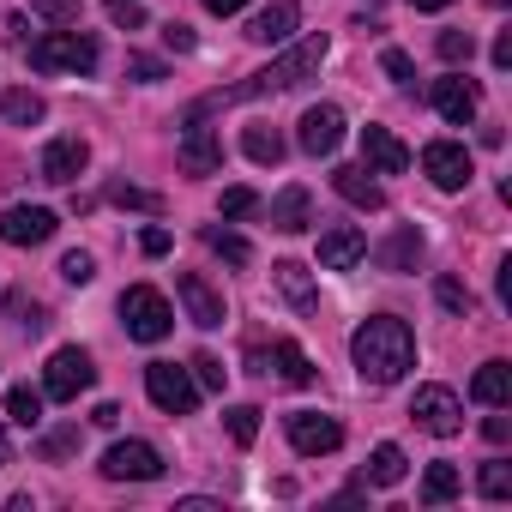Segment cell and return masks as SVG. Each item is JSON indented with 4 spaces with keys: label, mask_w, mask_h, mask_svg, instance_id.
Returning <instances> with one entry per match:
<instances>
[{
    "label": "cell",
    "mask_w": 512,
    "mask_h": 512,
    "mask_svg": "<svg viewBox=\"0 0 512 512\" xmlns=\"http://www.w3.org/2000/svg\"><path fill=\"white\" fill-rule=\"evenodd\" d=\"M350 362H356V374H362L368 386H398V380L416 368V338H410L404 320L374 314V320L356 326V338H350Z\"/></svg>",
    "instance_id": "cell-1"
},
{
    "label": "cell",
    "mask_w": 512,
    "mask_h": 512,
    "mask_svg": "<svg viewBox=\"0 0 512 512\" xmlns=\"http://www.w3.org/2000/svg\"><path fill=\"white\" fill-rule=\"evenodd\" d=\"M97 61H103V49L79 25H61V31H49V37L31 43V67L37 73H97Z\"/></svg>",
    "instance_id": "cell-2"
},
{
    "label": "cell",
    "mask_w": 512,
    "mask_h": 512,
    "mask_svg": "<svg viewBox=\"0 0 512 512\" xmlns=\"http://www.w3.org/2000/svg\"><path fill=\"white\" fill-rule=\"evenodd\" d=\"M121 326H127V338L157 344V338L175 332V308H169L151 284H133V290H121Z\"/></svg>",
    "instance_id": "cell-3"
},
{
    "label": "cell",
    "mask_w": 512,
    "mask_h": 512,
    "mask_svg": "<svg viewBox=\"0 0 512 512\" xmlns=\"http://www.w3.org/2000/svg\"><path fill=\"white\" fill-rule=\"evenodd\" d=\"M410 422L428 428L434 440H452V434L464 428V404H458L452 386H416V398H410Z\"/></svg>",
    "instance_id": "cell-4"
},
{
    "label": "cell",
    "mask_w": 512,
    "mask_h": 512,
    "mask_svg": "<svg viewBox=\"0 0 512 512\" xmlns=\"http://www.w3.org/2000/svg\"><path fill=\"white\" fill-rule=\"evenodd\" d=\"M91 380H97L91 356H85L79 344H67V350H55V356H49V368H43V398H61V404H73L79 392H91Z\"/></svg>",
    "instance_id": "cell-5"
},
{
    "label": "cell",
    "mask_w": 512,
    "mask_h": 512,
    "mask_svg": "<svg viewBox=\"0 0 512 512\" xmlns=\"http://www.w3.org/2000/svg\"><path fill=\"white\" fill-rule=\"evenodd\" d=\"M145 392H151V404H157L163 416H187V410L199 404V380H193L187 368H175V362H151V368H145Z\"/></svg>",
    "instance_id": "cell-6"
},
{
    "label": "cell",
    "mask_w": 512,
    "mask_h": 512,
    "mask_svg": "<svg viewBox=\"0 0 512 512\" xmlns=\"http://www.w3.org/2000/svg\"><path fill=\"white\" fill-rule=\"evenodd\" d=\"M181 169L187 175L223 169V139H217V127H205V109H187V121H181Z\"/></svg>",
    "instance_id": "cell-7"
},
{
    "label": "cell",
    "mask_w": 512,
    "mask_h": 512,
    "mask_svg": "<svg viewBox=\"0 0 512 512\" xmlns=\"http://www.w3.org/2000/svg\"><path fill=\"white\" fill-rule=\"evenodd\" d=\"M103 476L109 482H157L163 476V452L151 440H115L103 452Z\"/></svg>",
    "instance_id": "cell-8"
},
{
    "label": "cell",
    "mask_w": 512,
    "mask_h": 512,
    "mask_svg": "<svg viewBox=\"0 0 512 512\" xmlns=\"http://www.w3.org/2000/svg\"><path fill=\"white\" fill-rule=\"evenodd\" d=\"M422 175H428L440 193H458V187H470L476 163H470V151H464V145H452V139H434V145H422Z\"/></svg>",
    "instance_id": "cell-9"
},
{
    "label": "cell",
    "mask_w": 512,
    "mask_h": 512,
    "mask_svg": "<svg viewBox=\"0 0 512 512\" xmlns=\"http://www.w3.org/2000/svg\"><path fill=\"white\" fill-rule=\"evenodd\" d=\"M284 428H290V446H296L302 458H326V452L344 446V428H338L332 416H320V410H296Z\"/></svg>",
    "instance_id": "cell-10"
},
{
    "label": "cell",
    "mask_w": 512,
    "mask_h": 512,
    "mask_svg": "<svg viewBox=\"0 0 512 512\" xmlns=\"http://www.w3.org/2000/svg\"><path fill=\"white\" fill-rule=\"evenodd\" d=\"M296 139H302V151H308V157H332V151L344 145V109H332V103H314V109L302 115Z\"/></svg>",
    "instance_id": "cell-11"
},
{
    "label": "cell",
    "mask_w": 512,
    "mask_h": 512,
    "mask_svg": "<svg viewBox=\"0 0 512 512\" xmlns=\"http://www.w3.org/2000/svg\"><path fill=\"white\" fill-rule=\"evenodd\" d=\"M55 229H61V223H55V211H43V205H13L7 217H0V241H7V247H43Z\"/></svg>",
    "instance_id": "cell-12"
},
{
    "label": "cell",
    "mask_w": 512,
    "mask_h": 512,
    "mask_svg": "<svg viewBox=\"0 0 512 512\" xmlns=\"http://www.w3.org/2000/svg\"><path fill=\"white\" fill-rule=\"evenodd\" d=\"M368 260V235L356 229V223H332L326 235H320V266L326 272H350V266H362Z\"/></svg>",
    "instance_id": "cell-13"
},
{
    "label": "cell",
    "mask_w": 512,
    "mask_h": 512,
    "mask_svg": "<svg viewBox=\"0 0 512 512\" xmlns=\"http://www.w3.org/2000/svg\"><path fill=\"white\" fill-rule=\"evenodd\" d=\"M476 85L464 79V73H446V79H434V109H440V121H452V127H470L476 121Z\"/></svg>",
    "instance_id": "cell-14"
},
{
    "label": "cell",
    "mask_w": 512,
    "mask_h": 512,
    "mask_svg": "<svg viewBox=\"0 0 512 512\" xmlns=\"http://www.w3.org/2000/svg\"><path fill=\"white\" fill-rule=\"evenodd\" d=\"M85 163H91L85 139H79V133H61V139H49V151H43V181L67 187V181H79V175H85Z\"/></svg>",
    "instance_id": "cell-15"
},
{
    "label": "cell",
    "mask_w": 512,
    "mask_h": 512,
    "mask_svg": "<svg viewBox=\"0 0 512 512\" xmlns=\"http://www.w3.org/2000/svg\"><path fill=\"white\" fill-rule=\"evenodd\" d=\"M175 290H181V308H187V320H193V326H205V332H211V326H223V320H229V314H223V296H217L199 272H181V278H175Z\"/></svg>",
    "instance_id": "cell-16"
},
{
    "label": "cell",
    "mask_w": 512,
    "mask_h": 512,
    "mask_svg": "<svg viewBox=\"0 0 512 512\" xmlns=\"http://www.w3.org/2000/svg\"><path fill=\"white\" fill-rule=\"evenodd\" d=\"M296 25H302V7H296V0H272V7H260V13L247 19V37H253V43H290Z\"/></svg>",
    "instance_id": "cell-17"
},
{
    "label": "cell",
    "mask_w": 512,
    "mask_h": 512,
    "mask_svg": "<svg viewBox=\"0 0 512 512\" xmlns=\"http://www.w3.org/2000/svg\"><path fill=\"white\" fill-rule=\"evenodd\" d=\"M332 187H338L356 211H380V205H386V187L374 181V169H368V163H344V169L332 175Z\"/></svg>",
    "instance_id": "cell-18"
},
{
    "label": "cell",
    "mask_w": 512,
    "mask_h": 512,
    "mask_svg": "<svg viewBox=\"0 0 512 512\" xmlns=\"http://www.w3.org/2000/svg\"><path fill=\"white\" fill-rule=\"evenodd\" d=\"M362 157H368L374 175H404V169H410V151H404L386 127H362Z\"/></svg>",
    "instance_id": "cell-19"
},
{
    "label": "cell",
    "mask_w": 512,
    "mask_h": 512,
    "mask_svg": "<svg viewBox=\"0 0 512 512\" xmlns=\"http://www.w3.org/2000/svg\"><path fill=\"white\" fill-rule=\"evenodd\" d=\"M374 260H380L386 272H416V266H422V229H398V235H386V241L374 247Z\"/></svg>",
    "instance_id": "cell-20"
},
{
    "label": "cell",
    "mask_w": 512,
    "mask_h": 512,
    "mask_svg": "<svg viewBox=\"0 0 512 512\" xmlns=\"http://www.w3.org/2000/svg\"><path fill=\"white\" fill-rule=\"evenodd\" d=\"M308 223H314V199H308V187H284V193L272 199V229L302 235Z\"/></svg>",
    "instance_id": "cell-21"
},
{
    "label": "cell",
    "mask_w": 512,
    "mask_h": 512,
    "mask_svg": "<svg viewBox=\"0 0 512 512\" xmlns=\"http://www.w3.org/2000/svg\"><path fill=\"white\" fill-rule=\"evenodd\" d=\"M470 398L488 404V410H506V404H512V368H506V362H482L476 380H470Z\"/></svg>",
    "instance_id": "cell-22"
},
{
    "label": "cell",
    "mask_w": 512,
    "mask_h": 512,
    "mask_svg": "<svg viewBox=\"0 0 512 512\" xmlns=\"http://www.w3.org/2000/svg\"><path fill=\"white\" fill-rule=\"evenodd\" d=\"M272 278H278V290L290 296V308H296V314H320V296H314V284H308V266L284 260V266H272Z\"/></svg>",
    "instance_id": "cell-23"
},
{
    "label": "cell",
    "mask_w": 512,
    "mask_h": 512,
    "mask_svg": "<svg viewBox=\"0 0 512 512\" xmlns=\"http://www.w3.org/2000/svg\"><path fill=\"white\" fill-rule=\"evenodd\" d=\"M404 470H410V464H404V452H398V446H374V452H368L362 482H374V488H398V482H404Z\"/></svg>",
    "instance_id": "cell-24"
},
{
    "label": "cell",
    "mask_w": 512,
    "mask_h": 512,
    "mask_svg": "<svg viewBox=\"0 0 512 512\" xmlns=\"http://www.w3.org/2000/svg\"><path fill=\"white\" fill-rule=\"evenodd\" d=\"M241 151H247L253 163H284V133L266 127V121H253V127L241 133Z\"/></svg>",
    "instance_id": "cell-25"
},
{
    "label": "cell",
    "mask_w": 512,
    "mask_h": 512,
    "mask_svg": "<svg viewBox=\"0 0 512 512\" xmlns=\"http://www.w3.org/2000/svg\"><path fill=\"white\" fill-rule=\"evenodd\" d=\"M272 356H278V374H284L290 386H314V362H308V350H302L296 338H278Z\"/></svg>",
    "instance_id": "cell-26"
},
{
    "label": "cell",
    "mask_w": 512,
    "mask_h": 512,
    "mask_svg": "<svg viewBox=\"0 0 512 512\" xmlns=\"http://www.w3.org/2000/svg\"><path fill=\"white\" fill-rule=\"evenodd\" d=\"M0 115H7L13 127H37L43 121V97L37 91H7V97H0Z\"/></svg>",
    "instance_id": "cell-27"
},
{
    "label": "cell",
    "mask_w": 512,
    "mask_h": 512,
    "mask_svg": "<svg viewBox=\"0 0 512 512\" xmlns=\"http://www.w3.org/2000/svg\"><path fill=\"white\" fill-rule=\"evenodd\" d=\"M205 247L217 253V260H229V266H247V260H253V247H247L235 229H217V223L205 229Z\"/></svg>",
    "instance_id": "cell-28"
},
{
    "label": "cell",
    "mask_w": 512,
    "mask_h": 512,
    "mask_svg": "<svg viewBox=\"0 0 512 512\" xmlns=\"http://www.w3.org/2000/svg\"><path fill=\"white\" fill-rule=\"evenodd\" d=\"M109 199H115V205H127V211H145V217H157V211H163V193L133 187V181H109Z\"/></svg>",
    "instance_id": "cell-29"
},
{
    "label": "cell",
    "mask_w": 512,
    "mask_h": 512,
    "mask_svg": "<svg viewBox=\"0 0 512 512\" xmlns=\"http://www.w3.org/2000/svg\"><path fill=\"white\" fill-rule=\"evenodd\" d=\"M7 416H13L19 428H43V392L13 386V392H7Z\"/></svg>",
    "instance_id": "cell-30"
},
{
    "label": "cell",
    "mask_w": 512,
    "mask_h": 512,
    "mask_svg": "<svg viewBox=\"0 0 512 512\" xmlns=\"http://www.w3.org/2000/svg\"><path fill=\"white\" fill-rule=\"evenodd\" d=\"M458 494V470L452 464H428V476H422V500L428 506H446Z\"/></svg>",
    "instance_id": "cell-31"
},
{
    "label": "cell",
    "mask_w": 512,
    "mask_h": 512,
    "mask_svg": "<svg viewBox=\"0 0 512 512\" xmlns=\"http://www.w3.org/2000/svg\"><path fill=\"white\" fill-rule=\"evenodd\" d=\"M476 488H482L488 500H506V494H512V464H506V458H488L482 476H476Z\"/></svg>",
    "instance_id": "cell-32"
},
{
    "label": "cell",
    "mask_w": 512,
    "mask_h": 512,
    "mask_svg": "<svg viewBox=\"0 0 512 512\" xmlns=\"http://www.w3.org/2000/svg\"><path fill=\"white\" fill-rule=\"evenodd\" d=\"M223 422H229V440H235V446H253V440H260V410H253V404H235Z\"/></svg>",
    "instance_id": "cell-33"
},
{
    "label": "cell",
    "mask_w": 512,
    "mask_h": 512,
    "mask_svg": "<svg viewBox=\"0 0 512 512\" xmlns=\"http://www.w3.org/2000/svg\"><path fill=\"white\" fill-rule=\"evenodd\" d=\"M61 278H67L73 290H85V284L97 278V260H91V253H79V247H73V253H67V260H61Z\"/></svg>",
    "instance_id": "cell-34"
},
{
    "label": "cell",
    "mask_w": 512,
    "mask_h": 512,
    "mask_svg": "<svg viewBox=\"0 0 512 512\" xmlns=\"http://www.w3.org/2000/svg\"><path fill=\"white\" fill-rule=\"evenodd\" d=\"M31 13L49 25H79V0H31Z\"/></svg>",
    "instance_id": "cell-35"
},
{
    "label": "cell",
    "mask_w": 512,
    "mask_h": 512,
    "mask_svg": "<svg viewBox=\"0 0 512 512\" xmlns=\"http://www.w3.org/2000/svg\"><path fill=\"white\" fill-rule=\"evenodd\" d=\"M434 296H440V308H452V314H470V308H476V296H470L458 278H440V284H434Z\"/></svg>",
    "instance_id": "cell-36"
},
{
    "label": "cell",
    "mask_w": 512,
    "mask_h": 512,
    "mask_svg": "<svg viewBox=\"0 0 512 512\" xmlns=\"http://www.w3.org/2000/svg\"><path fill=\"white\" fill-rule=\"evenodd\" d=\"M434 49H440V61H452V67H458V61H470V49H476V43H470V31H440V43H434Z\"/></svg>",
    "instance_id": "cell-37"
},
{
    "label": "cell",
    "mask_w": 512,
    "mask_h": 512,
    "mask_svg": "<svg viewBox=\"0 0 512 512\" xmlns=\"http://www.w3.org/2000/svg\"><path fill=\"white\" fill-rule=\"evenodd\" d=\"M193 380H199V386H211V392H223V380H229V368H223L217 356H205V350H199V356H193Z\"/></svg>",
    "instance_id": "cell-38"
},
{
    "label": "cell",
    "mask_w": 512,
    "mask_h": 512,
    "mask_svg": "<svg viewBox=\"0 0 512 512\" xmlns=\"http://www.w3.org/2000/svg\"><path fill=\"white\" fill-rule=\"evenodd\" d=\"M103 13H109L121 31H139V25H145V7H139V0H103Z\"/></svg>",
    "instance_id": "cell-39"
},
{
    "label": "cell",
    "mask_w": 512,
    "mask_h": 512,
    "mask_svg": "<svg viewBox=\"0 0 512 512\" xmlns=\"http://www.w3.org/2000/svg\"><path fill=\"white\" fill-rule=\"evenodd\" d=\"M37 452H43V458H67V452H79V428H55V434H43Z\"/></svg>",
    "instance_id": "cell-40"
},
{
    "label": "cell",
    "mask_w": 512,
    "mask_h": 512,
    "mask_svg": "<svg viewBox=\"0 0 512 512\" xmlns=\"http://www.w3.org/2000/svg\"><path fill=\"white\" fill-rule=\"evenodd\" d=\"M247 211H260V193H253V187H229L223 193V217H247Z\"/></svg>",
    "instance_id": "cell-41"
},
{
    "label": "cell",
    "mask_w": 512,
    "mask_h": 512,
    "mask_svg": "<svg viewBox=\"0 0 512 512\" xmlns=\"http://www.w3.org/2000/svg\"><path fill=\"white\" fill-rule=\"evenodd\" d=\"M380 67L392 73V85H416V67H410V55H404V49H386V55H380Z\"/></svg>",
    "instance_id": "cell-42"
},
{
    "label": "cell",
    "mask_w": 512,
    "mask_h": 512,
    "mask_svg": "<svg viewBox=\"0 0 512 512\" xmlns=\"http://www.w3.org/2000/svg\"><path fill=\"white\" fill-rule=\"evenodd\" d=\"M127 73H133L139 85H157V79H163V61H157V55H127Z\"/></svg>",
    "instance_id": "cell-43"
},
{
    "label": "cell",
    "mask_w": 512,
    "mask_h": 512,
    "mask_svg": "<svg viewBox=\"0 0 512 512\" xmlns=\"http://www.w3.org/2000/svg\"><path fill=\"white\" fill-rule=\"evenodd\" d=\"M163 43H169V49H175V55H187V49H193V31H187V25H175V19H169V25H163Z\"/></svg>",
    "instance_id": "cell-44"
},
{
    "label": "cell",
    "mask_w": 512,
    "mask_h": 512,
    "mask_svg": "<svg viewBox=\"0 0 512 512\" xmlns=\"http://www.w3.org/2000/svg\"><path fill=\"white\" fill-rule=\"evenodd\" d=\"M139 247L151 253V260H157V253H169V229H145V235H139Z\"/></svg>",
    "instance_id": "cell-45"
},
{
    "label": "cell",
    "mask_w": 512,
    "mask_h": 512,
    "mask_svg": "<svg viewBox=\"0 0 512 512\" xmlns=\"http://www.w3.org/2000/svg\"><path fill=\"white\" fill-rule=\"evenodd\" d=\"M482 434H488L494 446H506V440H512V422H506V416H488V422H482Z\"/></svg>",
    "instance_id": "cell-46"
},
{
    "label": "cell",
    "mask_w": 512,
    "mask_h": 512,
    "mask_svg": "<svg viewBox=\"0 0 512 512\" xmlns=\"http://www.w3.org/2000/svg\"><path fill=\"white\" fill-rule=\"evenodd\" d=\"M494 67H512V31L494 37Z\"/></svg>",
    "instance_id": "cell-47"
},
{
    "label": "cell",
    "mask_w": 512,
    "mask_h": 512,
    "mask_svg": "<svg viewBox=\"0 0 512 512\" xmlns=\"http://www.w3.org/2000/svg\"><path fill=\"white\" fill-rule=\"evenodd\" d=\"M91 422H97V428H115V422H121V404H97Z\"/></svg>",
    "instance_id": "cell-48"
},
{
    "label": "cell",
    "mask_w": 512,
    "mask_h": 512,
    "mask_svg": "<svg viewBox=\"0 0 512 512\" xmlns=\"http://www.w3.org/2000/svg\"><path fill=\"white\" fill-rule=\"evenodd\" d=\"M247 0H205V13H217V19H229V13H241Z\"/></svg>",
    "instance_id": "cell-49"
},
{
    "label": "cell",
    "mask_w": 512,
    "mask_h": 512,
    "mask_svg": "<svg viewBox=\"0 0 512 512\" xmlns=\"http://www.w3.org/2000/svg\"><path fill=\"white\" fill-rule=\"evenodd\" d=\"M410 7H416V13H446L452 0H410Z\"/></svg>",
    "instance_id": "cell-50"
},
{
    "label": "cell",
    "mask_w": 512,
    "mask_h": 512,
    "mask_svg": "<svg viewBox=\"0 0 512 512\" xmlns=\"http://www.w3.org/2000/svg\"><path fill=\"white\" fill-rule=\"evenodd\" d=\"M0 470H7V428H0Z\"/></svg>",
    "instance_id": "cell-51"
},
{
    "label": "cell",
    "mask_w": 512,
    "mask_h": 512,
    "mask_svg": "<svg viewBox=\"0 0 512 512\" xmlns=\"http://www.w3.org/2000/svg\"><path fill=\"white\" fill-rule=\"evenodd\" d=\"M368 7H380V0H368Z\"/></svg>",
    "instance_id": "cell-52"
}]
</instances>
